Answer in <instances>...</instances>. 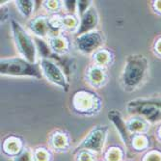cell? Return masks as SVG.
<instances>
[{
  "label": "cell",
  "mask_w": 161,
  "mask_h": 161,
  "mask_svg": "<svg viewBox=\"0 0 161 161\" xmlns=\"http://www.w3.org/2000/svg\"><path fill=\"white\" fill-rule=\"evenodd\" d=\"M149 74V61L142 54H131L125 59L121 84L126 92H133L144 84Z\"/></svg>",
  "instance_id": "1"
},
{
  "label": "cell",
  "mask_w": 161,
  "mask_h": 161,
  "mask_svg": "<svg viewBox=\"0 0 161 161\" xmlns=\"http://www.w3.org/2000/svg\"><path fill=\"white\" fill-rule=\"evenodd\" d=\"M103 108V99L91 88L76 90L70 97V109L75 114L92 118L98 115Z\"/></svg>",
  "instance_id": "2"
},
{
  "label": "cell",
  "mask_w": 161,
  "mask_h": 161,
  "mask_svg": "<svg viewBox=\"0 0 161 161\" xmlns=\"http://www.w3.org/2000/svg\"><path fill=\"white\" fill-rule=\"evenodd\" d=\"M10 30L13 42L19 56L33 64H38L39 55L34 36L14 19H10Z\"/></svg>",
  "instance_id": "3"
},
{
  "label": "cell",
  "mask_w": 161,
  "mask_h": 161,
  "mask_svg": "<svg viewBox=\"0 0 161 161\" xmlns=\"http://www.w3.org/2000/svg\"><path fill=\"white\" fill-rule=\"evenodd\" d=\"M0 75L9 77L42 78L39 64H33L20 56L4 57L0 59Z\"/></svg>",
  "instance_id": "4"
},
{
  "label": "cell",
  "mask_w": 161,
  "mask_h": 161,
  "mask_svg": "<svg viewBox=\"0 0 161 161\" xmlns=\"http://www.w3.org/2000/svg\"><path fill=\"white\" fill-rule=\"evenodd\" d=\"M108 134L109 127L106 125H95L77 144L74 153H76L80 150H88L97 154L102 153L105 150Z\"/></svg>",
  "instance_id": "5"
},
{
  "label": "cell",
  "mask_w": 161,
  "mask_h": 161,
  "mask_svg": "<svg viewBox=\"0 0 161 161\" xmlns=\"http://www.w3.org/2000/svg\"><path fill=\"white\" fill-rule=\"evenodd\" d=\"M38 64L42 71V78H45L50 84L60 88L62 91L66 93L69 92L70 88L69 79L59 65L47 58H41Z\"/></svg>",
  "instance_id": "6"
},
{
  "label": "cell",
  "mask_w": 161,
  "mask_h": 161,
  "mask_svg": "<svg viewBox=\"0 0 161 161\" xmlns=\"http://www.w3.org/2000/svg\"><path fill=\"white\" fill-rule=\"evenodd\" d=\"M105 43V37L103 32L94 30L79 36H76L74 41L75 48L82 54L92 55L94 52L103 47Z\"/></svg>",
  "instance_id": "7"
},
{
  "label": "cell",
  "mask_w": 161,
  "mask_h": 161,
  "mask_svg": "<svg viewBox=\"0 0 161 161\" xmlns=\"http://www.w3.org/2000/svg\"><path fill=\"white\" fill-rule=\"evenodd\" d=\"M110 79L109 69L91 63L84 71V81L93 90L105 87Z\"/></svg>",
  "instance_id": "8"
},
{
  "label": "cell",
  "mask_w": 161,
  "mask_h": 161,
  "mask_svg": "<svg viewBox=\"0 0 161 161\" xmlns=\"http://www.w3.org/2000/svg\"><path fill=\"white\" fill-rule=\"evenodd\" d=\"M47 147L54 153H66L71 149V136L64 129H53L47 136Z\"/></svg>",
  "instance_id": "9"
},
{
  "label": "cell",
  "mask_w": 161,
  "mask_h": 161,
  "mask_svg": "<svg viewBox=\"0 0 161 161\" xmlns=\"http://www.w3.org/2000/svg\"><path fill=\"white\" fill-rule=\"evenodd\" d=\"M25 28L35 38L47 40L49 34L48 16L45 14H37V16H34L32 19L27 20Z\"/></svg>",
  "instance_id": "10"
},
{
  "label": "cell",
  "mask_w": 161,
  "mask_h": 161,
  "mask_svg": "<svg viewBox=\"0 0 161 161\" xmlns=\"http://www.w3.org/2000/svg\"><path fill=\"white\" fill-rule=\"evenodd\" d=\"M98 24H99V14L96 6L93 4L86 11V13L79 18V28L75 37L97 30V27Z\"/></svg>",
  "instance_id": "11"
},
{
  "label": "cell",
  "mask_w": 161,
  "mask_h": 161,
  "mask_svg": "<svg viewBox=\"0 0 161 161\" xmlns=\"http://www.w3.org/2000/svg\"><path fill=\"white\" fill-rule=\"evenodd\" d=\"M107 117L109 121L114 125L115 128L119 132V135L124 142V144L126 147H130V140H131V135L128 132L126 125H125V119L121 111L117 109H112L107 113Z\"/></svg>",
  "instance_id": "12"
},
{
  "label": "cell",
  "mask_w": 161,
  "mask_h": 161,
  "mask_svg": "<svg viewBox=\"0 0 161 161\" xmlns=\"http://www.w3.org/2000/svg\"><path fill=\"white\" fill-rule=\"evenodd\" d=\"M24 140L16 134H10L6 136L1 143V152L2 153L10 157L11 159L17 156L25 147Z\"/></svg>",
  "instance_id": "13"
},
{
  "label": "cell",
  "mask_w": 161,
  "mask_h": 161,
  "mask_svg": "<svg viewBox=\"0 0 161 161\" xmlns=\"http://www.w3.org/2000/svg\"><path fill=\"white\" fill-rule=\"evenodd\" d=\"M47 41L53 53L60 56H65L69 54L71 49V41L68 36V34L62 33L58 36L48 38Z\"/></svg>",
  "instance_id": "14"
},
{
  "label": "cell",
  "mask_w": 161,
  "mask_h": 161,
  "mask_svg": "<svg viewBox=\"0 0 161 161\" xmlns=\"http://www.w3.org/2000/svg\"><path fill=\"white\" fill-rule=\"evenodd\" d=\"M125 125L130 135L147 134L151 127V123L139 115H133L125 119Z\"/></svg>",
  "instance_id": "15"
},
{
  "label": "cell",
  "mask_w": 161,
  "mask_h": 161,
  "mask_svg": "<svg viewBox=\"0 0 161 161\" xmlns=\"http://www.w3.org/2000/svg\"><path fill=\"white\" fill-rule=\"evenodd\" d=\"M91 60L93 64L109 69L115 62V53L112 49L103 47L91 55Z\"/></svg>",
  "instance_id": "16"
},
{
  "label": "cell",
  "mask_w": 161,
  "mask_h": 161,
  "mask_svg": "<svg viewBox=\"0 0 161 161\" xmlns=\"http://www.w3.org/2000/svg\"><path fill=\"white\" fill-rule=\"evenodd\" d=\"M14 2L18 12L22 18L28 20L33 18L35 1H32V0H16Z\"/></svg>",
  "instance_id": "17"
},
{
  "label": "cell",
  "mask_w": 161,
  "mask_h": 161,
  "mask_svg": "<svg viewBox=\"0 0 161 161\" xmlns=\"http://www.w3.org/2000/svg\"><path fill=\"white\" fill-rule=\"evenodd\" d=\"M64 33L76 35L79 28V18L77 14H63Z\"/></svg>",
  "instance_id": "18"
},
{
  "label": "cell",
  "mask_w": 161,
  "mask_h": 161,
  "mask_svg": "<svg viewBox=\"0 0 161 161\" xmlns=\"http://www.w3.org/2000/svg\"><path fill=\"white\" fill-rule=\"evenodd\" d=\"M42 9H43L45 14L47 16H53V14H59L64 12L63 1L59 0H45L41 3Z\"/></svg>",
  "instance_id": "19"
},
{
  "label": "cell",
  "mask_w": 161,
  "mask_h": 161,
  "mask_svg": "<svg viewBox=\"0 0 161 161\" xmlns=\"http://www.w3.org/2000/svg\"><path fill=\"white\" fill-rule=\"evenodd\" d=\"M103 159L104 161H124L125 159V151L123 148L117 145H112L104 150Z\"/></svg>",
  "instance_id": "20"
},
{
  "label": "cell",
  "mask_w": 161,
  "mask_h": 161,
  "mask_svg": "<svg viewBox=\"0 0 161 161\" xmlns=\"http://www.w3.org/2000/svg\"><path fill=\"white\" fill-rule=\"evenodd\" d=\"M33 161H53L54 153L47 146H37L32 149Z\"/></svg>",
  "instance_id": "21"
},
{
  "label": "cell",
  "mask_w": 161,
  "mask_h": 161,
  "mask_svg": "<svg viewBox=\"0 0 161 161\" xmlns=\"http://www.w3.org/2000/svg\"><path fill=\"white\" fill-rule=\"evenodd\" d=\"M130 148L135 152H143L149 148V138L147 134L131 135Z\"/></svg>",
  "instance_id": "22"
},
{
  "label": "cell",
  "mask_w": 161,
  "mask_h": 161,
  "mask_svg": "<svg viewBox=\"0 0 161 161\" xmlns=\"http://www.w3.org/2000/svg\"><path fill=\"white\" fill-rule=\"evenodd\" d=\"M75 153V161H97V153L88 151L80 150Z\"/></svg>",
  "instance_id": "23"
},
{
  "label": "cell",
  "mask_w": 161,
  "mask_h": 161,
  "mask_svg": "<svg viewBox=\"0 0 161 161\" xmlns=\"http://www.w3.org/2000/svg\"><path fill=\"white\" fill-rule=\"evenodd\" d=\"M136 104H144V105H152L159 110H161V97H150V98H137L131 100Z\"/></svg>",
  "instance_id": "24"
},
{
  "label": "cell",
  "mask_w": 161,
  "mask_h": 161,
  "mask_svg": "<svg viewBox=\"0 0 161 161\" xmlns=\"http://www.w3.org/2000/svg\"><path fill=\"white\" fill-rule=\"evenodd\" d=\"M12 161H33V151L28 146H25L24 149L14 158Z\"/></svg>",
  "instance_id": "25"
},
{
  "label": "cell",
  "mask_w": 161,
  "mask_h": 161,
  "mask_svg": "<svg viewBox=\"0 0 161 161\" xmlns=\"http://www.w3.org/2000/svg\"><path fill=\"white\" fill-rule=\"evenodd\" d=\"M93 4H94V2L92 1V0H79V1H77L76 14L78 16V18H80L82 14H84L86 13V11L89 9Z\"/></svg>",
  "instance_id": "26"
},
{
  "label": "cell",
  "mask_w": 161,
  "mask_h": 161,
  "mask_svg": "<svg viewBox=\"0 0 161 161\" xmlns=\"http://www.w3.org/2000/svg\"><path fill=\"white\" fill-rule=\"evenodd\" d=\"M63 7L64 14H76L77 1H75V0H66V1H63Z\"/></svg>",
  "instance_id": "27"
},
{
  "label": "cell",
  "mask_w": 161,
  "mask_h": 161,
  "mask_svg": "<svg viewBox=\"0 0 161 161\" xmlns=\"http://www.w3.org/2000/svg\"><path fill=\"white\" fill-rule=\"evenodd\" d=\"M142 161H161V152L157 150H151L143 156Z\"/></svg>",
  "instance_id": "28"
},
{
  "label": "cell",
  "mask_w": 161,
  "mask_h": 161,
  "mask_svg": "<svg viewBox=\"0 0 161 161\" xmlns=\"http://www.w3.org/2000/svg\"><path fill=\"white\" fill-rule=\"evenodd\" d=\"M153 51L155 54L161 57V37L157 38L153 43Z\"/></svg>",
  "instance_id": "29"
},
{
  "label": "cell",
  "mask_w": 161,
  "mask_h": 161,
  "mask_svg": "<svg viewBox=\"0 0 161 161\" xmlns=\"http://www.w3.org/2000/svg\"><path fill=\"white\" fill-rule=\"evenodd\" d=\"M0 17H1V22H5L9 19V12L6 6H1V11H0Z\"/></svg>",
  "instance_id": "30"
},
{
  "label": "cell",
  "mask_w": 161,
  "mask_h": 161,
  "mask_svg": "<svg viewBox=\"0 0 161 161\" xmlns=\"http://www.w3.org/2000/svg\"><path fill=\"white\" fill-rule=\"evenodd\" d=\"M153 8L154 12L158 14H161V0H157V1L153 2Z\"/></svg>",
  "instance_id": "31"
},
{
  "label": "cell",
  "mask_w": 161,
  "mask_h": 161,
  "mask_svg": "<svg viewBox=\"0 0 161 161\" xmlns=\"http://www.w3.org/2000/svg\"><path fill=\"white\" fill-rule=\"evenodd\" d=\"M156 138L158 139L159 142H161V125L156 129Z\"/></svg>",
  "instance_id": "32"
},
{
  "label": "cell",
  "mask_w": 161,
  "mask_h": 161,
  "mask_svg": "<svg viewBox=\"0 0 161 161\" xmlns=\"http://www.w3.org/2000/svg\"><path fill=\"white\" fill-rule=\"evenodd\" d=\"M97 161H104V160H97Z\"/></svg>",
  "instance_id": "33"
}]
</instances>
